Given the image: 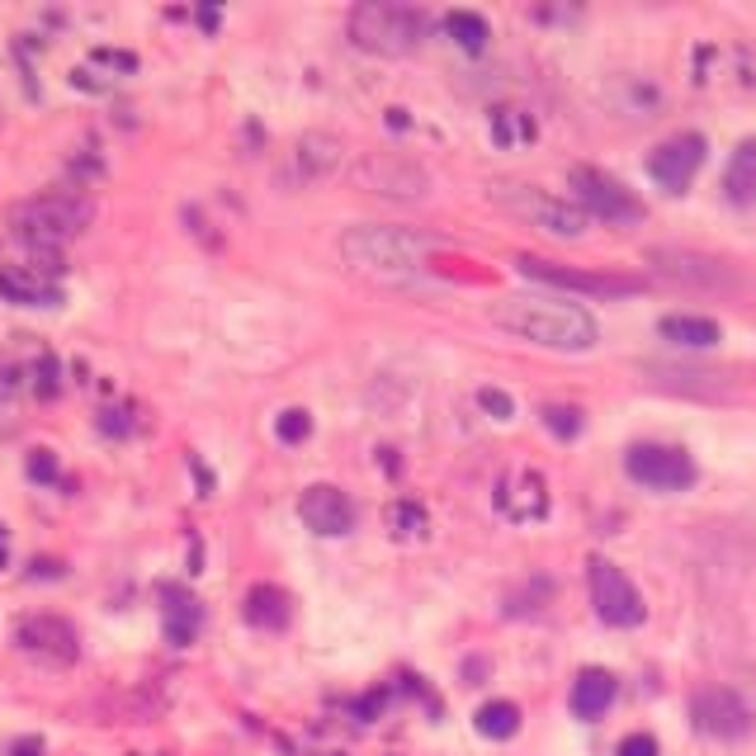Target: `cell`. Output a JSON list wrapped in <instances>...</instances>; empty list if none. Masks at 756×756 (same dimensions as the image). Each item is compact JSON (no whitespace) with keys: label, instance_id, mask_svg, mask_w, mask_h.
Wrapping results in <instances>:
<instances>
[{"label":"cell","instance_id":"obj_1","mask_svg":"<svg viewBox=\"0 0 756 756\" xmlns=\"http://www.w3.org/2000/svg\"><path fill=\"white\" fill-rule=\"evenodd\" d=\"M492 322L502 332L530 340L544 350H563V355H581L601 340V326L581 303L567 298H544V293H520V298H502L492 308Z\"/></svg>","mask_w":756,"mask_h":756},{"label":"cell","instance_id":"obj_2","mask_svg":"<svg viewBox=\"0 0 756 756\" xmlns=\"http://www.w3.org/2000/svg\"><path fill=\"white\" fill-rule=\"evenodd\" d=\"M340 261L364 279L403 284V279H417L421 269V237L407 232V227L355 223L340 232Z\"/></svg>","mask_w":756,"mask_h":756},{"label":"cell","instance_id":"obj_3","mask_svg":"<svg viewBox=\"0 0 756 756\" xmlns=\"http://www.w3.org/2000/svg\"><path fill=\"white\" fill-rule=\"evenodd\" d=\"M95 218V204L76 190H43L10 208V232L34 251H57L62 241L81 237Z\"/></svg>","mask_w":756,"mask_h":756},{"label":"cell","instance_id":"obj_4","mask_svg":"<svg viewBox=\"0 0 756 756\" xmlns=\"http://www.w3.org/2000/svg\"><path fill=\"white\" fill-rule=\"evenodd\" d=\"M425 14L417 5H393V0H364L350 10V43L379 57H407L425 43Z\"/></svg>","mask_w":756,"mask_h":756},{"label":"cell","instance_id":"obj_5","mask_svg":"<svg viewBox=\"0 0 756 756\" xmlns=\"http://www.w3.org/2000/svg\"><path fill=\"white\" fill-rule=\"evenodd\" d=\"M492 204L506 208L511 218H520L525 227H539V232L563 237V241H577L591 227V218L573 204V199H559V194L539 190V184H525V180H496Z\"/></svg>","mask_w":756,"mask_h":756},{"label":"cell","instance_id":"obj_6","mask_svg":"<svg viewBox=\"0 0 756 756\" xmlns=\"http://www.w3.org/2000/svg\"><path fill=\"white\" fill-rule=\"evenodd\" d=\"M567 184H573V204L587 213V218H601V223H615V227L648 218L644 199H638L624 180L605 176V170H596V166H573Z\"/></svg>","mask_w":756,"mask_h":756},{"label":"cell","instance_id":"obj_7","mask_svg":"<svg viewBox=\"0 0 756 756\" xmlns=\"http://www.w3.org/2000/svg\"><path fill=\"white\" fill-rule=\"evenodd\" d=\"M516 269L535 284H549V289H563V293H587V298H629V293H644L648 284L634 279V275H601V269H573V265H553V261H539V255H516Z\"/></svg>","mask_w":756,"mask_h":756},{"label":"cell","instance_id":"obj_8","mask_svg":"<svg viewBox=\"0 0 756 756\" xmlns=\"http://www.w3.org/2000/svg\"><path fill=\"white\" fill-rule=\"evenodd\" d=\"M587 587H591L596 615H601V624H610V629H638V624L648 620V605L629 581V573H620L610 559L587 563Z\"/></svg>","mask_w":756,"mask_h":756},{"label":"cell","instance_id":"obj_9","mask_svg":"<svg viewBox=\"0 0 756 756\" xmlns=\"http://www.w3.org/2000/svg\"><path fill=\"white\" fill-rule=\"evenodd\" d=\"M624 473L648 492H686L695 482V459L681 445L644 440V445H629V454H624Z\"/></svg>","mask_w":756,"mask_h":756},{"label":"cell","instance_id":"obj_10","mask_svg":"<svg viewBox=\"0 0 756 756\" xmlns=\"http://www.w3.org/2000/svg\"><path fill=\"white\" fill-rule=\"evenodd\" d=\"M691 723L705 737H719V743H737L752 729V709L737 691L729 686H700L691 695Z\"/></svg>","mask_w":756,"mask_h":756},{"label":"cell","instance_id":"obj_11","mask_svg":"<svg viewBox=\"0 0 756 756\" xmlns=\"http://www.w3.org/2000/svg\"><path fill=\"white\" fill-rule=\"evenodd\" d=\"M705 152H709L705 133H676V137L658 142V147H652V156H648V176H652V184H662L667 194H686L691 180H695V170L705 166Z\"/></svg>","mask_w":756,"mask_h":756},{"label":"cell","instance_id":"obj_12","mask_svg":"<svg viewBox=\"0 0 756 756\" xmlns=\"http://www.w3.org/2000/svg\"><path fill=\"white\" fill-rule=\"evenodd\" d=\"M14 644H20L28 658H43V662H76V652H81V638L62 615L20 620L14 624Z\"/></svg>","mask_w":756,"mask_h":756},{"label":"cell","instance_id":"obj_13","mask_svg":"<svg viewBox=\"0 0 756 756\" xmlns=\"http://www.w3.org/2000/svg\"><path fill=\"white\" fill-rule=\"evenodd\" d=\"M298 516H303V525L312 535L322 539H340L355 530V502L340 488H332V482H312V488L298 496Z\"/></svg>","mask_w":756,"mask_h":756},{"label":"cell","instance_id":"obj_14","mask_svg":"<svg viewBox=\"0 0 756 756\" xmlns=\"http://www.w3.org/2000/svg\"><path fill=\"white\" fill-rule=\"evenodd\" d=\"M648 265L658 269L662 279L686 284V289H729L733 284V269L723 261H715V255H700V251H652Z\"/></svg>","mask_w":756,"mask_h":756},{"label":"cell","instance_id":"obj_15","mask_svg":"<svg viewBox=\"0 0 756 756\" xmlns=\"http://www.w3.org/2000/svg\"><path fill=\"white\" fill-rule=\"evenodd\" d=\"M360 180L374 194H388V199H421L425 194V170L403 161V156H369L360 166Z\"/></svg>","mask_w":756,"mask_h":756},{"label":"cell","instance_id":"obj_16","mask_svg":"<svg viewBox=\"0 0 756 756\" xmlns=\"http://www.w3.org/2000/svg\"><path fill=\"white\" fill-rule=\"evenodd\" d=\"M0 298L20 308H57L62 303V284L34 265H0Z\"/></svg>","mask_w":756,"mask_h":756},{"label":"cell","instance_id":"obj_17","mask_svg":"<svg viewBox=\"0 0 756 756\" xmlns=\"http://www.w3.org/2000/svg\"><path fill=\"white\" fill-rule=\"evenodd\" d=\"M496 511L516 525H530V520H544L549 516V492H544V478L539 473H516L496 488Z\"/></svg>","mask_w":756,"mask_h":756},{"label":"cell","instance_id":"obj_18","mask_svg":"<svg viewBox=\"0 0 756 756\" xmlns=\"http://www.w3.org/2000/svg\"><path fill=\"white\" fill-rule=\"evenodd\" d=\"M615 695H620L615 672H605V667H587V672H577L567 705H573V715L581 723H596V719H605V709L615 705Z\"/></svg>","mask_w":756,"mask_h":756},{"label":"cell","instance_id":"obj_19","mask_svg":"<svg viewBox=\"0 0 756 756\" xmlns=\"http://www.w3.org/2000/svg\"><path fill=\"white\" fill-rule=\"evenodd\" d=\"M241 615H247V624H255V629H284L293 615V601L289 591L269 587V581H261V587L247 591V601H241Z\"/></svg>","mask_w":756,"mask_h":756},{"label":"cell","instance_id":"obj_20","mask_svg":"<svg viewBox=\"0 0 756 756\" xmlns=\"http://www.w3.org/2000/svg\"><path fill=\"white\" fill-rule=\"evenodd\" d=\"M662 340H672V346H686V350H715L723 332L715 317H691V312H672V317L658 322Z\"/></svg>","mask_w":756,"mask_h":756},{"label":"cell","instance_id":"obj_21","mask_svg":"<svg viewBox=\"0 0 756 756\" xmlns=\"http://www.w3.org/2000/svg\"><path fill=\"white\" fill-rule=\"evenodd\" d=\"M723 194L729 204H756V137H743L729 156V170H723Z\"/></svg>","mask_w":756,"mask_h":756},{"label":"cell","instance_id":"obj_22","mask_svg":"<svg viewBox=\"0 0 756 756\" xmlns=\"http://www.w3.org/2000/svg\"><path fill=\"white\" fill-rule=\"evenodd\" d=\"M161 596H166V634H170V644H176V648H184L199 634V620H204V610H199L194 596H184L176 587H166Z\"/></svg>","mask_w":756,"mask_h":756},{"label":"cell","instance_id":"obj_23","mask_svg":"<svg viewBox=\"0 0 756 756\" xmlns=\"http://www.w3.org/2000/svg\"><path fill=\"white\" fill-rule=\"evenodd\" d=\"M293 161H298V170H303V180H317V176H326V170L340 166V142L326 137V133H308L303 142H298Z\"/></svg>","mask_w":756,"mask_h":756},{"label":"cell","instance_id":"obj_24","mask_svg":"<svg viewBox=\"0 0 756 756\" xmlns=\"http://www.w3.org/2000/svg\"><path fill=\"white\" fill-rule=\"evenodd\" d=\"M473 729L488 737V743H506V737H516L520 733V705H511V700H488L473 715Z\"/></svg>","mask_w":756,"mask_h":756},{"label":"cell","instance_id":"obj_25","mask_svg":"<svg viewBox=\"0 0 756 756\" xmlns=\"http://www.w3.org/2000/svg\"><path fill=\"white\" fill-rule=\"evenodd\" d=\"M445 34L454 38V48H464V52H482L488 48V38H492V28H488V20H482L478 10H449L445 14Z\"/></svg>","mask_w":756,"mask_h":756},{"label":"cell","instance_id":"obj_26","mask_svg":"<svg viewBox=\"0 0 756 756\" xmlns=\"http://www.w3.org/2000/svg\"><path fill=\"white\" fill-rule=\"evenodd\" d=\"M492 137L502 142V147H511V142L535 137V123L525 119V113H516V109H496V113H492Z\"/></svg>","mask_w":756,"mask_h":756},{"label":"cell","instance_id":"obj_27","mask_svg":"<svg viewBox=\"0 0 756 756\" xmlns=\"http://www.w3.org/2000/svg\"><path fill=\"white\" fill-rule=\"evenodd\" d=\"M383 520H388V530L403 539V535H425V511L417 502H393L383 511Z\"/></svg>","mask_w":756,"mask_h":756},{"label":"cell","instance_id":"obj_28","mask_svg":"<svg viewBox=\"0 0 756 756\" xmlns=\"http://www.w3.org/2000/svg\"><path fill=\"white\" fill-rule=\"evenodd\" d=\"M275 435L284 440V445H303V440L312 435V417L303 407H289V411H279V421H275Z\"/></svg>","mask_w":756,"mask_h":756},{"label":"cell","instance_id":"obj_29","mask_svg":"<svg viewBox=\"0 0 756 756\" xmlns=\"http://www.w3.org/2000/svg\"><path fill=\"white\" fill-rule=\"evenodd\" d=\"M544 425H549V435H559V440H577L581 431V411L577 407H544Z\"/></svg>","mask_w":756,"mask_h":756},{"label":"cell","instance_id":"obj_30","mask_svg":"<svg viewBox=\"0 0 756 756\" xmlns=\"http://www.w3.org/2000/svg\"><path fill=\"white\" fill-rule=\"evenodd\" d=\"M24 473H28V482H57L62 478V468H57V454L52 449H28V464H24Z\"/></svg>","mask_w":756,"mask_h":756},{"label":"cell","instance_id":"obj_31","mask_svg":"<svg viewBox=\"0 0 756 756\" xmlns=\"http://www.w3.org/2000/svg\"><path fill=\"white\" fill-rule=\"evenodd\" d=\"M478 407L488 411L492 421H511V417H516V403H511L502 388H478Z\"/></svg>","mask_w":756,"mask_h":756},{"label":"cell","instance_id":"obj_32","mask_svg":"<svg viewBox=\"0 0 756 756\" xmlns=\"http://www.w3.org/2000/svg\"><path fill=\"white\" fill-rule=\"evenodd\" d=\"M62 369H57V360L52 355H43V360L34 364V388H38V397H57V388H62Z\"/></svg>","mask_w":756,"mask_h":756},{"label":"cell","instance_id":"obj_33","mask_svg":"<svg viewBox=\"0 0 756 756\" xmlns=\"http://www.w3.org/2000/svg\"><path fill=\"white\" fill-rule=\"evenodd\" d=\"M615 756H658V737H652V733H629Z\"/></svg>","mask_w":756,"mask_h":756},{"label":"cell","instance_id":"obj_34","mask_svg":"<svg viewBox=\"0 0 756 756\" xmlns=\"http://www.w3.org/2000/svg\"><path fill=\"white\" fill-rule=\"evenodd\" d=\"M99 431H105V435H128V431H133V421H128L123 407H105V411H99Z\"/></svg>","mask_w":756,"mask_h":756},{"label":"cell","instance_id":"obj_35","mask_svg":"<svg viewBox=\"0 0 756 756\" xmlns=\"http://www.w3.org/2000/svg\"><path fill=\"white\" fill-rule=\"evenodd\" d=\"M14 393H20V369L10 360H0V403H10Z\"/></svg>","mask_w":756,"mask_h":756},{"label":"cell","instance_id":"obj_36","mask_svg":"<svg viewBox=\"0 0 756 756\" xmlns=\"http://www.w3.org/2000/svg\"><path fill=\"white\" fill-rule=\"evenodd\" d=\"M95 62L119 67V71H133V67H137V57H133V52H109V48H99V52H95Z\"/></svg>","mask_w":756,"mask_h":756},{"label":"cell","instance_id":"obj_37","mask_svg":"<svg viewBox=\"0 0 756 756\" xmlns=\"http://www.w3.org/2000/svg\"><path fill=\"white\" fill-rule=\"evenodd\" d=\"M38 752H43L38 737H28V743H14V756H38Z\"/></svg>","mask_w":756,"mask_h":756},{"label":"cell","instance_id":"obj_38","mask_svg":"<svg viewBox=\"0 0 756 756\" xmlns=\"http://www.w3.org/2000/svg\"><path fill=\"white\" fill-rule=\"evenodd\" d=\"M57 573H62V567H57V563H48V559H43V563H34V577H57Z\"/></svg>","mask_w":756,"mask_h":756},{"label":"cell","instance_id":"obj_39","mask_svg":"<svg viewBox=\"0 0 756 756\" xmlns=\"http://www.w3.org/2000/svg\"><path fill=\"white\" fill-rule=\"evenodd\" d=\"M388 128H407V113L403 109H388Z\"/></svg>","mask_w":756,"mask_h":756},{"label":"cell","instance_id":"obj_40","mask_svg":"<svg viewBox=\"0 0 756 756\" xmlns=\"http://www.w3.org/2000/svg\"><path fill=\"white\" fill-rule=\"evenodd\" d=\"M5 559H10V549H5V525H0V567H5Z\"/></svg>","mask_w":756,"mask_h":756}]
</instances>
